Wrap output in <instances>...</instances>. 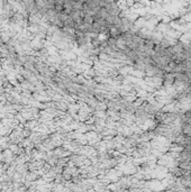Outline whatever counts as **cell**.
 Masks as SVG:
<instances>
[{
	"label": "cell",
	"instance_id": "6da1fadb",
	"mask_svg": "<svg viewBox=\"0 0 191 192\" xmlns=\"http://www.w3.org/2000/svg\"><path fill=\"white\" fill-rule=\"evenodd\" d=\"M182 133L185 136H191V124L190 122H185L182 125Z\"/></svg>",
	"mask_w": 191,
	"mask_h": 192
}]
</instances>
